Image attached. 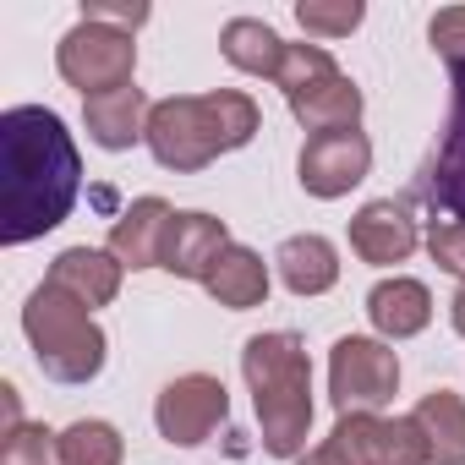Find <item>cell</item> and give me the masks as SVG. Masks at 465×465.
<instances>
[{
  "label": "cell",
  "mask_w": 465,
  "mask_h": 465,
  "mask_svg": "<svg viewBox=\"0 0 465 465\" xmlns=\"http://www.w3.org/2000/svg\"><path fill=\"white\" fill-rule=\"evenodd\" d=\"M427 252H432V263H438V269H449V274H460V280H465V219L432 224V230H427Z\"/></svg>",
  "instance_id": "27"
},
{
  "label": "cell",
  "mask_w": 465,
  "mask_h": 465,
  "mask_svg": "<svg viewBox=\"0 0 465 465\" xmlns=\"http://www.w3.org/2000/svg\"><path fill=\"white\" fill-rule=\"evenodd\" d=\"M427 39H432L438 61L449 66V77H465V6H443L427 23Z\"/></svg>",
  "instance_id": "26"
},
{
  "label": "cell",
  "mask_w": 465,
  "mask_h": 465,
  "mask_svg": "<svg viewBox=\"0 0 465 465\" xmlns=\"http://www.w3.org/2000/svg\"><path fill=\"white\" fill-rule=\"evenodd\" d=\"M296 465H356V460H351V449H345V443H340V438L329 432V438H323L318 449H307V454H302Z\"/></svg>",
  "instance_id": "29"
},
{
  "label": "cell",
  "mask_w": 465,
  "mask_h": 465,
  "mask_svg": "<svg viewBox=\"0 0 465 465\" xmlns=\"http://www.w3.org/2000/svg\"><path fill=\"white\" fill-rule=\"evenodd\" d=\"M224 416H230V394H224V383L208 378V372H186V378L164 383L159 400H153V427H159V438L175 443V449L208 443V438L224 427Z\"/></svg>",
  "instance_id": "7"
},
{
  "label": "cell",
  "mask_w": 465,
  "mask_h": 465,
  "mask_svg": "<svg viewBox=\"0 0 465 465\" xmlns=\"http://www.w3.org/2000/svg\"><path fill=\"white\" fill-rule=\"evenodd\" d=\"M224 247H230L224 219H213V213H203V208H186V213H175V219H170L164 263H159V269H170L175 280H197V285H203Z\"/></svg>",
  "instance_id": "13"
},
{
  "label": "cell",
  "mask_w": 465,
  "mask_h": 465,
  "mask_svg": "<svg viewBox=\"0 0 465 465\" xmlns=\"http://www.w3.org/2000/svg\"><path fill=\"white\" fill-rule=\"evenodd\" d=\"M203 291H208V296H213L219 307H230V312L263 307V302H269V263H263V258H258L252 247L230 242V247L219 252V263L208 269Z\"/></svg>",
  "instance_id": "18"
},
{
  "label": "cell",
  "mask_w": 465,
  "mask_h": 465,
  "mask_svg": "<svg viewBox=\"0 0 465 465\" xmlns=\"http://www.w3.org/2000/svg\"><path fill=\"white\" fill-rule=\"evenodd\" d=\"M148 115H153V104H148L143 88H115V94L83 99V126H88V137L104 153H121V148L143 143L148 137Z\"/></svg>",
  "instance_id": "14"
},
{
  "label": "cell",
  "mask_w": 465,
  "mask_h": 465,
  "mask_svg": "<svg viewBox=\"0 0 465 465\" xmlns=\"http://www.w3.org/2000/svg\"><path fill=\"white\" fill-rule=\"evenodd\" d=\"M274 274L291 296H323L340 285V252L329 236H318V230H307V236H291L280 242L274 252Z\"/></svg>",
  "instance_id": "16"
},
{
  "label": "cell",
  "mask_w": 465,
  "mask_h": 465,
  "mask_svg": "<svg viewBox=\"0 0 465 465\" xmlns=\"http://www.w3.org/2000/svg\"><path fill=\"white\" fill-rule=\"evenodd\" d=\"M55 460V432L45 421H23L0 438V465H50Z\"/></svg>",
  "instance_id": "25"
},
{
  "label": "cell",
  "mask_w": 465,
  "mask_h": 465,
  "mask_svg": "<svg viewBox=\"0 0 465 465\" xmlns=\"http://www.w3.org/2000/svg\"><path fill=\"white\" fill-rule=\"evenodd\" d=\"M372 170V143L361 132H323V137H307L302 143V159H296V175L312 197L334 203L345 197L351 186H361Z\"/></svg>",
  "instance_id": "10"
},
{
  "label": "cell",
  "mask_w": 465,
  "mask_h": 465,
  "mask_svg": "<svg viewBox=\"0 0 465 465\" xmlns=\"http://www.w3.org/2000/svg\"><path fill=\"white\" fill-rule=\"evenodd\" d=\"M449 318H454V329L465 334V280H460V291H454V302H449Z\"/></svg>",
  "instance_id": "30"
},
{
  "label": "cell",
  "mask_w": 465,
  "mask_h": 465,
  "mask_svg": "<svg viewBox=\"0 0 465 465\" xmlns=\"http://www.w3.org/2000/svg\"><path fill=\"white\" fill-rule=\"evenodd\" d=\"M285 104H291V115L307 126V137H323V132H356V121H361V88H356L345 72H334V77L302 88V94L285 99Z\"/></svg>",
  "instance_id": "19"
},
{
  "label": "cell",
  "mask_w": 465,
  "mask_h": 465,
  "mask_svg": "<svg viewBox=\"0 0 465 465\" xmlns=\"http://www.w3.org/2000/svg\"><path fill=\"white\" fill-rule=\"evenodd\" d=\"M361 17H367L361 0H302L296 6V23L318 39H345L361 28Z\"/></svg>",
  "instance_id": "23"
},
{
  "label": "cell",
  "mask_w": 465,
  "mask_h": 465,
  "mask_svg": "<svg viewBox=\"0 0 465 465\" xmlns=\"http://www.w3.org/2000/svg\"><path fill=\"white\" fill-rule=\"evenodd\" d=\"M416 203H427L432 224L465 219V77H454V104H449V126L432 148V159L416 175Z\"/></svg>",
  "instance_id": "8"
},
{
  "label": "cell",
  "mask_w": 465,
  "mask_h": 465,
  "mask_svg": "<svg viewBox=\"0 0 465 465\" xmlns=\"http://www.w3.org/2000/svg\"><path fill=\"white\" fill-rule=\"evenodd\" d=\"M23 334L34 345V361L45 367V378L55 383H94L104 372L110 340L94 323V312L83 302H72L61 285H34L28 307H23Z\"/></svg>",
  "instance_id": "4"
},
{
  "label": "cell",
  "mask_w": 465,
  "mask_h": 465,
  "mask_svg": "<svg viewBox=\"0 0 465 465\" xmlns=\"http://www.w3.org/2000/svg\"><path fill=\"white\" fill-rule=\"evenodd\" d=\"M334 438L351 449L356 465H432L427 438L411 416H378V411H351L334 421Z\"/></svg>",
  "instance_id": "9"
},
{
  "label": "cell",
  "mask_w": 465,
  "mask_h": 465,
  "mask_svg": "<svg viewBox=\"0 0 465 465\" xmlns=\"http://www.w3.org/2000/svg\"><path fill=\"white\" fill-rule=\"evenodd\" d=\"M334 72H340V66H334V55H329L323 45H291L274 83H280L285 99H296L302 88H312V83H323V77H334Z\"/></svg>",
  "instance_id": "24"
},
{
  "label": "cell",
  "mask_w": 465,
  "mask_h": 465,
  "mask_svg": "<svg viewBox=\"0 0 465 465\" xmlns=\"http://www.w3.org/2000/svg\"><path fill=\"white\" fill-rule=\"evenodd\" d=\"M175 208L164 197H137L115 224H110V258L121 269H159L164 263V236H170Z\"/></svg>",
  "instance_id": "12"
},
{
  "label": "cell",
  "mask_w": 465,
  "mask_h": 465,
  "mask_svg": "<svg viewBox=\"0 0 465 465\" xmlns=\"http://www.w3.org/2000/svg\"><path fill=\"white\" fill-rule=\"evenodd\" d=\"M55 460L61 465H121L126 460V438L110 421L88 416V421H72V427L55 432Z\"/></svg>",
  "instance_id": "22"
},
{
  "label": "cell",
  "mask_w": 465,
  "mask_h": 465,
  "mask_svg": "<svg viewBox=\"0 0 465 465\" xmlns=\"http://www.w3.org/2000/svg\"><path fill=\"white\" fill-rule=\"evenodd\" d=\"M77 186L83 159L55 110L17 104L0 115V242H39L72 213Z\"/></svg>",
  "instance_id": "1"
},
{
  "label": "cell",
  "mask_w": 465,
  "mask_h": 465,
  "mask_svg": "<svg viewBox=\"0 0 465 465\" xmlns=\"http://www.w3.org/2000/svg\"><path fill=\"white\" fill-rule=\"evenodd\" d=\"M83 17H88V23H110V28L132 34V28H143V23H148V6H143V0H88Z\"/></svg>",
  "instance_id": "28"
},
{
  "label": "cell",
  "mask_w": 465,
  "mask_h": 465,
  "mask_svg": "<svg viewBox=\"0 0 465 465\" xmlns=\"http://www.w3.org/2000/svg\"><path fill=\"white\" fill-rule=\"evenodd\" d=\"M55 66H61V77H66L83 99H99V94H115V88H132L137 45H132V34L83 17V23L66 28V39L55 45Z\"/></svg>",
  "instance_id": "5"
},
{
  "label": "cell",
  "mask_w": 465,
  "mask_h": 465,
  "mask_svg": "<svg viewBox=\"0 0 465 465\" xmlns=\"http://www.w3.org/2000/svg\"><path fill=\"white\" fill-rule=\"evenodd\" d=\"M242 372H247V389H252V405H258L263 449L274 460H302L307 432H312V361H307V345L291 329L252 334L242 345Z\"/></svg>",
  "instance_id": "3"
},
{
  "label": "cell",
  "mask_w": 465,
  "mask_h": 465,
  "mask_svg": "<svg viewBox=\"0 0 465 465\" xmlns=\"http://www.w3.org/2000/svg\"><path fill=\"white\" fill-rule=\"evenodd\" d=\"M285 39L263 23V17H230L224 28H219V55L236 66V72H247V77H280V66H285Z\"/></svg>",
  "instance_id": "20"
},
{
  "label": "cell",
  "mask_w": 465,
  "mask_h": 465,
  "mask_svg": "<svg viewBox=\"0 0 465 465\" xmlns=\"http://www.w3.org/2000/svg\"><path fill=\"white\" fill-rule=\"evenodd\" d=\"M400 389V356L389 351V340L372 334H345L329 351V394L340 405V416L351 411H378L389 405Z\"/></svg>",
  "instance_id": "6"
},
{
  "label": "cell",
  "mask_w": 465,
  "mask_h": 465,
  "mask_svg": "<svg viewBox=\"0 0 465 465\" xmlns=\"http://www.w3.org/2000/svg\"><path fill=\"white\" fill-rule=\"evenodd\" d=\"M411 421L421 427L432 465H465V400H460L454 389L421 394L416 411H411Z\"/></svg>",
  "instance_id": "21"
},
{
  "label": "cell",
  "mask_w": 465,
  "mask_h": 465,
  "mask_svg": "<svg viewBox=\"0 0 465 465\" xmlns=\"http://www.w3.org/2000/svg\"><path fill=\"white\" fill-rule=\"evenodd\" d=\"M367 318L383 340H411L432 323V291L411 274H394V280H378L367 291Z\"/></svg>",
  "instance_id": "15"
},
{
  "label": "cell",
  "mask_w": 465,
  "mask_h": 465,
  "mask_svg": "<svg viewBox=\"0 0 465 465\" xmlns=\"http://www.w3.org/2000/svg\"><path fill=\"white\" fill-rule=\"evenodd\" d=\"M263 110L252 104V94L242 88H213V94H181V99H159L148 115V153L164 170H203L219 153H236L258 137Z\"/></svg>",
  "instance_id": "2"
},
{
  "label": "cell",
  "mask_w": 465,
  "mask_h": 465,
  "mask_svg": "<svg viewBox=\"0 0 465 465\" xmlns=\"http://www.w3.org/2000/svg\"><path fill=\"white\" fill-rule=\"evenodd\" d=\"M121 263L110 258V252H99V247H66L55 263H50V285H61L72 302H83L88 312L94 307H110L115 296H121Z\"/></svg>",
  "instance_id": "17"
},
{
  "label": "cell",
  "mask_w": 465,
  "mask_h": 465,
  "mask_svg": "<svg viewBox=\"0 0 465 465\" xmlns=\"http://www.w3.org/2000/svg\"><path fill=\"white\" fill-rule=\"evenodd\" d=\"M416 219H411V208L405 203H394V197H372V203H361L356 208V219H351V252L361 258V263H372V269H389V263H405L411 252H416Z\"/></svg>",
  "instance_id": "11"
}]
</instances>
